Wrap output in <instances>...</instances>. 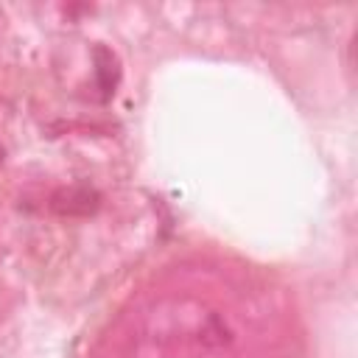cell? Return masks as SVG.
Instances as JSON below:
<instances>
[{"instance_id":"6da1fadb","label":"cell","mask_w":358,"mask_h":358,"mask_svg":"<svg viewBox=\"0 0 358 358\" xmlns=\"http://www.w3.org/2000/svg\"><path fill=\"white\" fill-rule=\"evenodd\" d=\"M263 294L221 271H187L120 316L103 358H266Z\"/></svg>"}]
</instances>
